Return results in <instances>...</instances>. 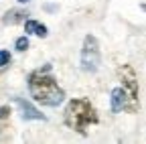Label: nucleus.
I'll return each instance as SVG.
<instances>
[{"instance_id":"5","label":"nucleus","mask_w":146,"mask_h":144,"mask_svg":"<svg viewBox=\"0 0 146 144\" xmlns=\"http://www.w3.org/2000/svg\"><path fill=\"white\" fill-rule=\"evenodd\" d=\"M110 106H112V112H114V114H118V112H122V110H128V94H126L124 87L112 89Z\"/></svg>"},{"instance_id":"9","label":"nucleus","mask_w":146,"mask_h":144,"mask_svg":"<svg viewBox=\"0 0 146 144\" xmlns=\"http://www.w3.org/2000/svg\"><path fill=\"white\" fill-rule=\"evenodd\" d=\"M8 61H10V53L8 51H0V67L8 65Z\"/></svg>"},{"instance_id":"1","label":"nucleus","mask_w":146,"mask_h":144,"mask_svg":"<svg viewBox=\"0 0 146 144\" xmlns=\"http://www.w3.org/2000/svg\"><path fill=\"white\" fill-rule=\"evenodd\" d=\"M45 71H49V67H45L43 71H35L29 77V89H31V96L35 102H39L43 106H59L65 100V92L57 85L53 77L45 75Z\"/></svg>"},{"instance_id":"10","label":"nucleus","mask_w":146,"mask_h":144,"mask_svg":"<svg viewBox=\"0 0 146 144\" xmlns=\"http://www.w3.org/2000/svg\"><path fill=\"white\" fill-rule=\"evenodd\" d=\"M8 114H10V108H8V106H4V108H0V120H4V118H8Z\"/></svg>"},{"instance_id":"4","label":"nucleus","mask_w":146,"mask_h":144,"mask_svg":"<svg viewBox=\"0 0 146 144\" xmlns=\"http://www.w3.org/2000/svg\"><path fill=\"white\" fill-rule=\"evenodd\" d=\"M100 65V43L94 35H87L81 49V67L85 71H96Z\"/></svg>"},{"instance_id":"6","label":"nucleus","mask_w":146,"mask_h":144,"mask_svg":"<svg viewBox=\"0 0 146 144\" xmlns=\"http://www.w3.org/2000/svg\"><path fill=\"white\" fill-rule=\"evenodd\" d=\"M16 106L21 108V114H23L25 120H45V116L36 110L35 106H31L27 100H21V98H18V100H16Z\"/></svg>"},{"instance_id":"11","label":"nucleus","mask_w":146,"mask_h":144,"mask_svg":"<svg viewBox=\"0 0 146 144\" xmlns=\"http://www.w3.org/2000/svg\"><path fill=\"white\" fill-rule=\"evenodd\" d=\"M18 2H23V4H25V2H31V0H18Z\"/></svg>"},{"instance_id":"7","label":"nucleus","mask_w":146,"mask_h":144,"mask_svg":"<svg viewBox=\"0 0 146 144\" xmlns=\"http://www.w3.org/2000/svg\"><path fill=\"white\" fill-rule=\"evenodd\" d=\"M25 31L29 35H36V37H47V27L36 23V21H27L25 23Z\"/></svg>"},{"instance_id":"3","label":"nucleus","mask_w":146,"mask_h":144,"mask_svg":"<svg viewBox=\"0 0 146 144\" xmlns=\"http://www.w3.org/2000/svg\"><path fill=\"white\" fill-rule=\"evenodd\" d=\"M118 77L128 94V112H136L138 110V79H136L132 65H120Z\"/></svg>"},{"instance_id":"8","label":"nucleus","mask_w":146,"mask_h":144,"mask_svg":"<svg viewBox=\"0 0 146 144\" xmlns=\"http://www.w3.org/2000/svg\"><path fill=\"white\" fill-rule=\"evenodd\" d=\"M14 47H16V51H27V49H29V39H27V37H21V39H16Z\"/></svg>"},{"instance_id":"2","label":"nucleus","mask_w":146,"mask_h":144,"mask_svg":"<svg viewBox=\"0 0 146 144\" xmlns=\"http://www.w3.org/2000/svg\"><path fill=\"white\" fill-rule=\"evenodd\" d=\"M98 120L100 118L94 110V106L83 98L71 100L65 108V124L79 134H85L91 124H98Z\"/></svg>"}]
</instances>
